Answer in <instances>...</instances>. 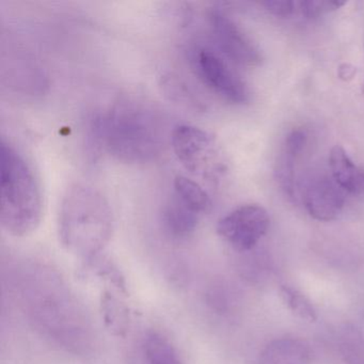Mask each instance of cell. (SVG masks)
Segmentation results:
<instances>
[{
  "label": "cell",
  "mask_w": 364,
  "mask_h": 364,
  "mask_svg": "<svg viewBox=\"0 0 364 364\" xmlns=\"http://www.w3.org/2000/svg\"><path fill=\"white\" fill-rule=\"evenodd\" d=\"M146 364H184L178 349L163 334L150 331L142 341Z\"/></svg>",
  "instance_id": "cell-13"
},
{
  "label": "cell",
  "mask_w": 364,
  "mask_h": 364,
  "mask_svg": "<svg viewBox=\"0 0 364 364\" xmlns=\"http://www.w3.org/2000/svg\"><path fill=\"white\" fill-rule=\"evenodd\" d=\"M329 167L331 178L343 191L353 195H364V171L351 161L342 146L332 148Z\"/></svg>",
  "instance_id": "cell-11"
},
{
  "label": "cell",
  "mask_w": 364,
  "mask_h": 364,
  "mask_svg": "<svg viewBox=\"0 0 364 364\" xmlns=\"http://www.w3.org/2000/svg\"><path fill=\"white\" fill-rule=\"evenodd\" d=\"M114 216L106 198L84 183H74L65 191L59 212V236L74 255L92 259L108 244Z\"/></svg>",
  "instance_id": "cell-2"
},
{
  "label": "cell",
  "mask_w": 364,
  "mask_h": 364,
  "mask_svg": "<svg viewBox=\"0 0 364 364\" xmlns=\"http://www.w3.org/2000/svg\"><path fill=\"white\" fill-rule=\"evenodd\" d=\"M343 355L348 364H364V338L355 330H347L343 336Z\"/></svg>",
  "instance_id": "cell-17"
},
{
  "label": "cell",
  "mask_w": 364,
  "mask_h": 364,
  "mask_svg": "<svg viewBox=\"0 0 364 364\" xmlns=\"http://www.w3.org/2000/svg\"><path fill=\"white\" fill-rule=\"evenodd\" d=\"M297 4L302 16L306 18H317L328 12L336 11V9L345 5V3L323 1V0H304Z\"/></svg>",
  "instance_id": "cell-19"
},
{
  "label": "cell",
  "mask_w": 364,
  "mask_h": 364,
  "mask_svg": "<svg viewBox=\"0 0 364 364\" xmlns=\"http://www.w3.org/2000/svg\"><path fill=\"white\" fill-rule=\"evenodd\" d=\"M312 351L304 341L282 338L270 342L259 353L257 364H310Z\"/></svg>",
  "instance_id": "cell-10"
},
{
  "label": "cell",
  "mask_w": 364,
  "mask_h": 364,
  "mask_svg": "<svg viewBox=\"0 0 364 364\" xmlns=\"http://www.w3.org/2000/svg\"><path fill=\"white\" fill-rule=\"evenodd\" d=\"M267 210L259 204H246L225 215L218 221L217 233L234 250H252L269 229Z\"/></svg>",
  "instance_id": "cell-6"
},
{
  "label": "cell",
  "mask_w": 364,
  "mask_h": 364,
  "mask_svg": "<svg viewBox=\"0 0 364 364\" xmlns=\"http://www.w3.org/2000/svg\"><path fill=\"white\" fill-rule=\"evenodd\" d=\"M173 186L176 197L196 214L201 216L212 210L213 202L210 196L195 181L184 176H176Z\"/></svg>",
  "instance_id": "cell-14"
},
{
  "label": "cell",
  "mask_w": 364,
  "mask_h": 364,
  "mask_svg": "<svg viewBox=\"0 0 364 364\" xmlns=\"http://www.w3.org/2000/svg\"><path fill=\"white\" fill-rule=\"evenodd\" d=\"M1 205L0 221L10 235L24 237L39 227L43 217V198L39 181L22 154L1 140Z\"/></svg>",
  "instance_id": "cell-3"
},
{
  "label": "cell",
  "mask_w": 364,
  "mask_h": 364,
  "mask_svg": "<svg viewBox=\"0 0 364 364\" xmlns=\"http://www.w3.org/2000/svg\"><path fill=\"white\" fill-rule=\"evenodd\" d=\"M161 87L170 101L181 104L188 109L200 110V112L204 109L203 104L200 101L199 97L178 75L165 74L161 76Z\"/></svg>",
  "instance_id": "cell-15"
},
{
  "label": "cell",
  "mask_w": 364,
  "mask_h": 364,
  "mask_svg": "<svg viewBox=\"0 0 364 364\" xmlns=\"http://www.w3.org/2000/svg\"><path fill=\"white\" fill-rule=\"evenodd\" d=\"M199 218V215L185 205L176 195L164 206L163 225L173 237H188L197 229Z\"/></svg>",
  "instance_id": "cell-12"
},
{
  "label": "cell",
  "mask_w": 364,
  "mask_h": 364,
  "mask_svg": "<svg viewBox=\"0 0 364 364\" xmlns=\"http://www.w3.org/2000/svg\"><path fill=\"white\" fill-rule=\"evenodd\" d=\"M281 296L289 310L295 313L300 318L306 319L308 321H316V311L310 300L304 294L300 293L297 289H291V287H283L281 289Z\"/></svg>",
  "instance_id": "cell-16"
},
{
  "label": "cell",
  "mask_w": 364,
  "mask_h": 364,
  "mask_svg": "<svg viewBox=\"0 0 364 364\" xmlns=\"http://www.w3.org/2000/svg\"><path fill=\"white\" fill-rule=\"evenodd\" d=\"M259 5L277 18H287L296 11L297 3L291 0H265L261 1Z\"/></svg>",
  "instance_id": "cell-20"
},
{
  "label": "cell",
  "mask_w": 364,
  "mask_h": 364,
  "mask_svg": "<svg viewBox=\"0 0 364 364\" xmlns=\"http://www.w3.org/2000/svg\"><path fill=\"white\" fill-rule=\"evenodd\" d=\"M306 212L315 220H336L345 205L344 191L328 176L311 178L304 191Z\"/></svg>",
  "instance_id": "cell-8"
},
{
  "label": "cell",
  "mask_w": 364,
  "mask_h": 364,
  "mask_svg": "<svg viewBox=\"0 0 364 364\" xmlns=\"http://www.w3.org/2000/svg\"><path fill=\"white\" fill-rule=\"evenodd\" d=\"M174 154L187 171L208 182H217L225 164L214 136L193 125H178L172 131Z\"/></svg>",
  "instance_id": "cell-4"
},
{
  "label": "cell",
  "mask_w": 364,
  "mask_h": 364,
  "mask_svg": "<svg viewBox=\"0 0 364 364\" xmlns=\"http://www.w3.org/2000/svg\"><path fill=\"white\" fill-rule=\"evenodd\" d=\"M92 132L99 146L122 163H150L164 146L161 123L152 110L136 102H122L100 114Z\"/></svg>",
  "instance_id": "cell-1"
},
{
  "label": "cell",
  "mask_w": 364,
  "mask_h": 364,
  "mask_svg": "<svg viewBox=\"0 0 364 364\" xmlns=\"http://www.w3.org/2000/svg\"><path fill=\"white\" fill-rule=\"evenodd\" d=\"M191 63L200 80L225 101L242 105L249 101V90L225 59L208 48H197Z\"/></svg>",
  "instance_id": "cell-5"
},
{
  "label": "cell",
  "mask_w": 364,
  "mask_h": 364,
  "mask_svg": "<svg viewBox=\"0 0 364 364\" xmlns=\"http://www.w3.org/2000/svg\"><path fill=\"white\" fill-rule=\"evenodd\" d=\"M103 306L104 318L106 323L109 326L110 330L121 333L124 329V323L127 321L125 317V310L119 304V302L114 299L109 294H105L102 301Z\"/></svg>",
  "instance_id": "cell-18"
},
{
  "label": "cell",
  "mask_w": 364,
  "mask_h": 364,
  "mask_svg": "<svg viewBox=\"0 0 364 364\" xmlns=\"http://www.w3.org/2000/svg\"><path fill=\"white\" fill-rule=\"evenodd\" d=\"M306 144L304 129H293L287 136L277 161L276 176L279 185L289 199L295 198V161Z\"/></svg>",
  "instance_id": "cell-9"
},
{
  "label": "cell",
  "mask_w": 364,
  "mask_h": 364,
  "mask_svg": "<svg viewBox=\"0 0 364 364\" xmlns=\"http://www.w3.org/2000/svg\"><path fill=\"white\" fill-rule=\"evenodd\" d=\"M208 20L217 46L228 58L242 67L255 68L261 65L259 48L228 14L213 9Z\"/></svg>",
  "instance_id": "cell-7"
}]
</instances>
